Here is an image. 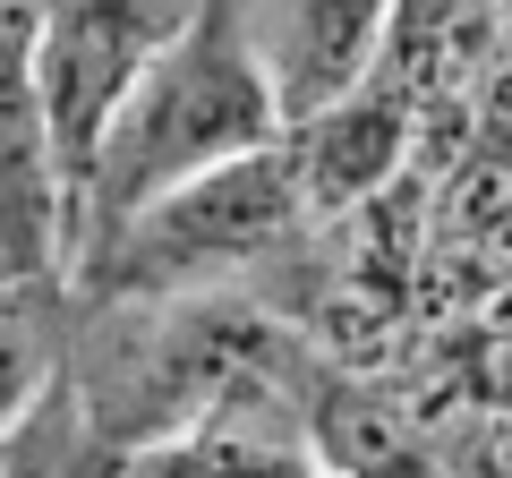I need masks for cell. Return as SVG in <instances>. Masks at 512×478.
Listing matches in <instances>:
<instances>
[{
    "label": "cell",
    "mask_w": 512,
    "mask_h": 478,
    "mask_svg": "<svg viewBox=\"0 0 512 478\" xmlns=\"http://www.w3.org/2000/svg\"><path fill=\"white\" fill-rule=\"evenodd\" d=\"M265 146H282V103L256 69L248 35L231 18H214V0H205V18L137 77V94L120 103L103 154H94L77 257L94 239H111L128 214H146L154 197L239 163V154H265Z\"/></svg>",
    "instance_id": "1"
},
{
    "label": "cell",
    "mask_w": 512,
    "mask_h": 478,
    "mask_svg": "<svg viewBox=\"0 0 512 478\" xmlns=\"http://www.w3.org/2000/svg\"><path fill=\"white\" fill-rule=\"evenodd\" d=\"M282 146H291L308 222H342V214H359L367 197H384L410 171V103H393L384 86H359L350 103L299 120Z\"/></svg>",
    "instance_id": "6"
},
{
    "label": "cell",
    "mask_w": 512,
    "mask_h": 478,
    "mask_svg": "<svg viewBox=\"0 0 512 478\" xmlns=\"http://www.w3.org/2000/svg\"><path fill=\"white\" fill-rule=\"evenodd\" d=\"M470 444H478V453H461V478H512V402L478 410Z\"/></svg>",
    "instance_id": "10"
},
{
    "label": "cell",
    "mask_w": 512,
    "mask_h": 478,
    "mask_svg": "<svg viewBox=\"0 0 512 478\" xmlns=\"http://www.w3.org/2000/svg\"><path fill=\"white\" fill-rule=\"evenodd\" d=\"M77 265V197L52 154L35 77L0 69V282H60Z\"/></svg>",
    "instance_id": "5"
},
{
    "label": "cell",
    "mask_w": 512,
    "mask_h": 478,
    "mask_svg": "<svg viewBox=\"0 0 512 478\" xmlns=\"http://www.w3.org/2000/svg\"><path fill=\"white\" fill-rule=\"evenodd\" d=\"M384 9L393 0H256V18L239 26L282 103V137L316 111L350 103L384 60Z\"/></svg>",
    "instance_id": "4"
},
{
    "label": "cell",
    "mask_w": 512,
    "mask_h": 478,
    "mask_svg": "<svg viewBox=\"0 0 512 478\" xmlns=\"http://www.w3.org/2000/svg\"><path fill=\"white\" fill-rule=\"evenodd\" d=\"M299 427H308L316 470H342V478H453L436 427L393 385H376V376H333V385H316V402L299 410Z\"/></svg>",
    "instance_id": "7"
},
{
    "label": "cell",
    "mask_w": 512,
    "mask_h": 478,
    "mask_svg": "<svg viewBox=\"0 0 512 478\" xmlns=\"http://www.w3.org/2000/svg\"><path fill=\"white\" fill-rule=\"evenodd\" d=\"M120 478H128V470H120Z\"/></svg>",
    "instance_id": "14"
},
{
    "label": "cell",
    "mask_w": 512,
    "mask_h": 478,
    "mask_svg": "<svg viewBox=\"0 0 512 478\" xmlns=\"http://www.w3.org/2000/svg\"><path fill=\"white\" fill-rule=\"evenodd\" d=\"M60 9L69 0H0V69H35V52H43Z\"/></svg>",
    "instance_id": "9"
},
{
    "label": "cell",
    "mask_w": 512,
    "mask_h": 478,
    "mask_svg": "<svg viewBox=\"0 0 512 478\" xmlns=\"http://www.w3.org/2000/svg\"><path fill=\"white\" fill-rule=\"evenodd\" d=\"M495 35H504V52H512V0H495Z\"/></svg>",
    "instance_id": "11"
},
{
    "label": "cell",
    "mask_w": 512,
    "mask_h": 478,
    "mask_svg": "<svg viewBox=\"0 0 512 478\" xmlns=\"http://www.w3.org/2000/svg\"><path fill=\"white\" fill-rule=\"evenodd\" d=\"M69 478H86V470H69ZM94 478H120V470H94Z\"/></svg>",
    "instance_id": "12"
},
{
    "label": "cell",
    "mask_w": 512,
    "mask_h": 478,
    "mask_svg": "<svg viewBox=\"0 0 512 478\" xmlns=\"http://www.w3.org/2000/svg\"><path fill=\"white\" fill-rule=\"evenodd\" d=\"M299 231H308V197H299L291 146H265L154 197L146 214H128L111 239H94L77 257V274H86L94 308H111V299H197V291H222L231 274H248V265L282 257Z\"/></svg>",
    "instance_id": "2"
},
{
    "label": "cell",
    "mask_w": 512,
    "mask_h": 478,
    "mask_svg": "<svg viewBox=\"0 0 512 478\" xmlns=\"http://www.w3.org/2000/svg\"><path fill=\"white\" fill-rule=\"evenodd\" d=\"M205 18V0H69L52 18L35 52V103H43V129H52V154L69 171V197L77 222H86V180H94V154H103L120 103L137 94V77Z\"/></svg>",
    "instance_id": "3"
},
{
    "label": "cell",
    "mask_w": 512,
    "mask_h": 478,
    "mask_svg": "<svg viewBox=\"0 0 512 478\" xmlns=\"http://www.w3.org/2000/svg\"><path fill=\"white\" fill-rule=\"evenodd\" d=\"M316 478H342V470H316Z\"/></svg>",
    "instance_id": "13"
},
{
    "label": "cell",
    "mask_w": 512,
    "mask_h": 478,
    "mask_svg": "<svg viewBox=\"0 0 512 478\" xmlns=\"http://www.w3.org/2000/svg\"><path fill=\"white\" fill-rule=\"evenodd\" d=\"M52 376H60L52 282H0V444L26 427V410Z\"/></svg>",
    "instance_id": "8"
}]
</instances>
